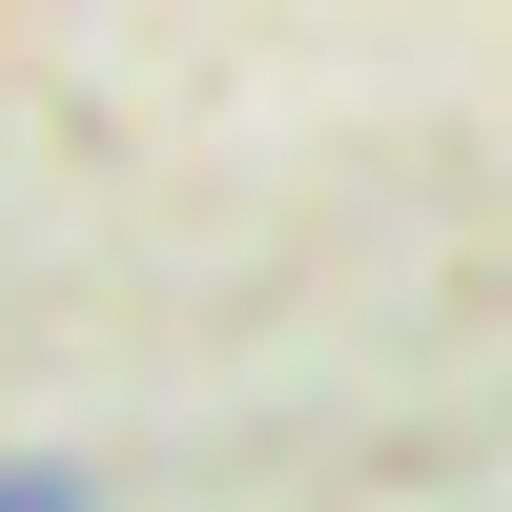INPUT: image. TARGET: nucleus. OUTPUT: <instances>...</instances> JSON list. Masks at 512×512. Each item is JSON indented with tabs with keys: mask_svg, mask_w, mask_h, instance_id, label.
Segmentation results:
<instances>
[{
	"mask_svg": "<svg viewBox=\"0 0 512 512\" xmlns=\"http://www.w3.org/2000/svg\"><path fill=\"white\" fill-rule=\"evenodd\" d=\"M0 512H103V492H82L62 451H21V472H0Z\"/></svg>",
	"mask_w": 512,
	"mask_h": 512,
	"instance_id": "nucleus-1",
	"label": "nucleus"
}]
</instances>
